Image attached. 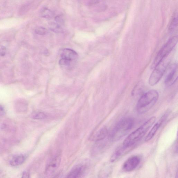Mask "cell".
Wrapping results in <instances>:
<instances>
[{
    "label": "cell",
    "mask_w": 178,
    "mask_h": 178,
    "mask_svg": "<svg viewBox=\"0 0 178 178\" xmlns=\"http://www.w3.org/2000/svg\"><path fill=\"white\" fill-rule=\"evenodd\" d=\"M155 117H152L145 122L141 126L134 130L124 140L123 146L129 148L132 146L144 136L155 123Z\"/></svg>",
    "instance_id": "obj_1"
},
{
    "label": "cell",
    "mask_w": 178,
    "mask_h": 178,
    "mask_svg": "<svg viewBox=\"0 0 178 178\" xmlns=\"http://www.w3.org/2000/svg\"><path fill=\"white\" fill-rule=\"evenodd\" d=\"M159 94L155 90H150L143 94L139 99L136 105V110L140 114L149 111L157 102Z\"/></svg>",
    "instance_id": "obj_2"
},
{
    "label": "cell",
    "mask_w": 178,
    "mask_h": 178,
    "mask_svg": "<svg viewBox=\"0 0 178 178\" xmlns=\"http://www.w3.org/2000/svg\"><path fill=\"white\" fill-rule=\"evenodd\" d=\"M134 123L130 117L123 118L118 122L110 134V138L113 141H117L125 135L132 129Z\"/></svg>",
    "instance_id": "obj_3"
},
{
    "label": "cell",
    "mask_w": 178,
    "mask_h": 178,
    "mask_svg": "<svg viewBox=\"0 0 178 178\" xmlns=\"http://www.w3.org/2000/svg\"><path fill=\"white\" fill-rule=\"evenodd\" d=\"M178 42V37L175 36L171 37L159 51L151 65L154 69L162 60L167 57L170 52L176 46Z\"/></svg>",
    "instance_id": "obj_4"
},
{
    "label": "cell",
    "mask_w": 178,
    "mask_h": 178,
    "mask_svg": "<svg viewBox=\"0 0 178 178\" xmlns=\"http://www.w3.org/2000/svg\"><path fill=\"white\" fill-rule=\"evenodd\" d=\"M61 57L59 64L64 68H70L74 65L78 58L75 51L69 48H64L60 51Z\"/></svg>",
    "instance_id": "obj_5"
},
{
    "label": "cell",
    "mask_w": 178,
    "mask_h": 178,
    "mask_svg": "<svg viewBox=\"0 0 178 178\" xmlns=\"http://www.w3.org/2000/svg\"><path fill=\"white\" fill-rule=\"evenodd\" d=\"M165 58L154 68V70L149 79V84L150 85L153 86L155 85L163 76L169 63Z\"/></svg>",
    "instance_id": "obj_6"
},
{
    "label": "cell",
    "mask_w": 178,
    "mask_h": 178,
    "mask_svg": "<svg viewBox=\"0 0 178 178\" xmlns=\"http://www.w3.org/2000/svg\"><path fill=\"white\" fill-rule=\"evenodd\" d=\"M141 161V158L139 156L134 155L130 157L125 162L123 165V170L130 172L135 170Z\"/></svg>",
    "instance_id": "obj_7"
},
{
    "label": "cell",
    "mask_w": 178,
    "mask_h": 178,
    "mask_svg": "<svg viewBox=\"0 0 178 178\" xmlns=\"http://www.w3.org/2000/svg\"><path fill=\"white\" fill-rule=\"evenodd\" d=\"M178 67L176 64L172 65L169 73L165 80V84L167 87L172 85L176 82L178 79Z\"/></svg>",
    "instance_id": "obj_8"
},
{
    "label": "cell",
    "mask_w": 178,
    "mask_h": 178,
    "mask_svg": "<svg viewBox=\"0 0 178 178\" xmlns=\"http://www.w3.org/2000/svg\"><path fill=\"white\" fill-rule=\"evenodd\" d=\"M61 160V155L58 154L55 156L47 165L46 173L49 175L53 174L60 166Z\"/></svg>",
    "instance_id": "obj_9"
},
{
    "label": "cell",
    "mask_w": 178,
    "mask_h": 178,
    "mask_svg": "<svg viewBox=\"0 0 178 178\" xmlns=\"http://www.w3.org/2000/svg\"><path fill=\"white\" fill-rule=\"evenodd\" d=\"M166 117L167 116L165 115H163L159 121H158L157 123L155 124L150 130L149 131L147 135L146 136L145 139V141L148 142L153 138L156 133H157L159 128L160 127L162 123H163Z\"/></svg>",
    "instance_id": "obj_10"
},
{
    "label": "cell",
    "mask_w": 178,
    "mask_h": 178,
    "mask_svg": "<svg viewBox=\"0 0 178 178\" xmlns=\"http://www.w3.org/2000/svg\"><path fill=\"white\" fill-rule=\"evenodd\" d=\"M86 167L84 165H79L74 167L68 175L67 177L76 178L82 176L85 173Z\"/></svg>",
    "instance_id": "obj_11"
},
{
    "label": "cell",
    "mask_w": 178,
    "mask_h": 178,
    "mask_svg": "<svg viewBox=\"0 0 178 178\" xmlns=\"http://www.w3.org/2000/svg\"><path fill=\"white\" fill-rule=\"evenodd\" d=\"M108 130L105 127L103 128L96 133L94 137L93 140L96 142L100 141L104 139L108 135Z\"/></svg>",
    "instance_id": "obj_12"
},
{
    "label": "cell",
    "mask_w": 178,
    "mask_h": 178,
    "mask_svg": "<svg viewBox=\"0 0 178 178\" xmlns=\"http://www.w3.org/2000/svg\"><path fill=\"white\" fill-rule=\"evenodd\" d=\"M128 148H125L122 146L121 147L117 149L111 156L110 158L111 162H113L117 161L120 158L122 155H123L125 151Z\"/></svg>",
    "instance_id": "obj_13"
},
{
    "label": "cell",
    "mask_w": 178,
    "mask_h": 178,
    "mask_svg": "<svg viewBox=\"0 0 178 178\" xmlns=\"http://www.w3.org/2000/svg\"><path fill=\"white\" fill-rule=\"evenodd\" d=\"M25 160V158L23 155L15 156L11 159L10 164L12 166H15L23 164Z\"/></svg>",
    "instance_id": "obj_14"
},
{
    "label": "cell",
    "mask_w": 178,
    "mask_h": 178,
    "mask_svg": "<svg viewBox=\"0 0 178 178\" xmlns=\"http://www.w3.org/2000/svg\"><path fill=\"white\" fill-rule=\"evenodd\" d=\"M40 16L47 19H50L53 17L54 13L49 9L43 8L40 11Z\"/></svg>",
    "instance_id": "obj_15"
},
{
    "label": "cell",
    "mask_w": 178,
    "mask_h": 178,
    "mask_svg": "<svg viewBox=\"0 0 178 178\" xmlns=\"http://www.w3.org/2000/svg\"><path fill=\"white\" fill-rule=\"evenodd\" d=\"M49 29L55 33H60L63 32V29L60 24L54 22H51L49 24Z\"/></svg>",
    "instance_id": "obj_16"
},
{
    "label": "cell",
    "mask_w": 178,
    "mask_h": 178,
    "mask_svg": "<svg viewBox=\"0 0 178 178\" xmlns=\"http://www.w3.org/2000/svg\"><path fill=\"white\" fill-rule=\"evenodd\" d=\"M47 117V115L41 112H33L31 115V117L34 120H41L44 119Z\"/></svg>",
    "instance_id": "obj_17"
},
{
    "label": "cell",
    "mask_w": 178,
    "mask_h": 178,
    "mask_svg": "<svg viewBox=\"0 0 178 178\" xmlns=\"http://www.w3.org/2000/svg\"><path fill=\"white\" fill-rule=\"evenodd\" d=\"M177 26V18L175 17L172 21L169 28V31L170 33H173L176 30Z\"/></svg>",
    "instance_id": "obj_18"
},
{
    "label": "cell",
    "mask_w": 178,
    "mask_h": 178,
    "mask_svg": "<svg viewBox=\"0 0 178 178\" xmlns=\"http://www.w3.org/2000/svg\"><path fill=\"white\" fill-rule=\"evenodd\" d=\"M35 32L38 35H44L47 33L48 31L45 28L39 27L36 28Z\"/></svg>",
    "instance_id": "obj_19"
},
{
    "label": "cell",
    "mask_w": 178,
    "mask_h": 178,
    "mask_svg": "<svg viewBox=\"0 0 178 178\" xmlns=\"http://www.w3.org/2000/svg\"><path fill=\"white\" fill-rule=\"evenodd\" d=\"M7 52V49L5 47L0 45V57L4 56Z\"/></svg>",
    "instance_id": "obj_20"
},
{
    "label": "cell",
    "mask_w": 178,
    "mask_h": 178,
    "mask_svg": "<svg viewBox=\"0 0 178 178\" xmlns=\"http://www.w3.org/2000/svg\"><path fill=\"white\" fill-rule=\"evenodd\" d=\"M100 0H89L88 5L89 6L95 5L99 3Z\"/></svg>",
    "instance_id": "obj_21"
},
{
    "label": "cell",
    "mask_w": 178,
    "mask_h": 178,
    "mask_svg": "<svg viewBox=\"0 0 178 178\" xmlns=\"http://www.w3.org/2000/svg\"><path fill=\"white\" fill-rule=\"evenodd\" d=\"M55 20L57 22V23H63L64 22V20L63 18H62V17L59 15V16H57L55 18Z\"/></svg>",
    "instance_id": "obj_22"
},
{
    "label": "cell",
    "mask_w": 178,
    "mask_h": 178,
    "mask_svg": "<svg viewBox=\"0 0 178 178\" xmlns=\"http://www.w3.org/2000/svg\"><path fill=\"white\" fill-rule=\"evenodd\" d=\"M5 110L2 105H0V116H3L5 114Z\"/></svg>",
    "instance_id": "obj_23"
},
{
    "label": "cell",
    "mask_w": 178,
    "mask_h": 178,
    "mask_svg": "<svg viewBox=\"0 0 178 178\" xmlns=\"http://www.w3.org/2000/svg\"><path fill=\"white\" fill-rule=\"evenodd\" d=\"M23 177L28 178L29 177V174L27 171H24L23 174Z\"/></svg>",
    "instance_id": "obj_24"
}]
</instances>
